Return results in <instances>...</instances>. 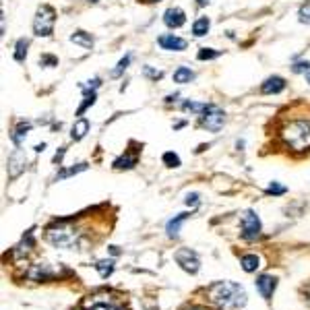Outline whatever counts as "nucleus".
I'll list each match as a JSON object with an SVG mask.
<instances>
[{"mask_svg":"<svg viewBox=\"0 0 310 310\" xmlns=\"http://www.w3.org/2000/svg\"><path fill=\"white\" fill-rule=\"evenodd\" d=\"M39 64H41V67H58V58H56V56H48V54H46V56H41V58H39Z\"/></svg>","mask_w":310,"mask_h":310,"instance_id":"33","label":"nucleus"},{"mask_svg":"<svg viewBox=\"0 0 310 310\" xmlns=\"http://www.w3.org/2000/svg\"><path fill=\"white\" fill-rule=\"evenodd\" d=\"M306 71H310V62H308V60L294 64V73H306Z\"/></svg>","mask_w":310,"mask_h":310,"instance_id":"34","label":"nucleus"},{"mask_svg":"<svg viewBox=\"0 0 310 310\" xmlns=\"http://www.w3.org/2000/svg\"><path fill=\"white\" fill-rule=\"evenodd\" d=\"M188 217V213H180V215H176L174 219H170L168 222V226H166V230H168V236L170 238H178V234H180V226L184 224V219Z\"/></svg>","mask_w":310,"mask_h":310,"instance_id":"16","label":"nucleus"},{"mask_svg":"<svg viewBox=\"0 0 310 310\" xmlns=\"http://www.w3.org/2000/svg\"><path fill=\"white\" fill-rule=\"evenodd\" d=\"M207 300L217 310H242L246 306V292L236 281H217L207 290Z\"/></svg>","mask_w":310,"mask_h":310,"instance_id":"1","label":"nucleus"},{"mask_svg":"<svg viewBox=\"0 0 310 310\" xmlns=\"http://www.w3.org/2000/svg\"><path fill=\"white\" fill-rule=\"evenodd\" d=\"M184 203H186V205H192V207H196V205H198V194H196V192H192V194H186Z\"/></svg>","mask_w":310,"mask_h":310,"instance_id":"35","label":"nucleus"},{"mask_svg":"<svg viewBox=\"0 0 310 310\" xmlns=\"http://www.w3.org/2000/svg\"><path fill=\"white\" fill-rule=\"evenodd\" d=\"M285 89V81L281 79V77H269L263 85H261V91L263 93H267V95H271V93H279V91H283Z\"/></svg>","mask_w":310,"mask_h":310,"instance_id":"12","label":"nucleus"},{"mask_svg":"<svg viewBox=\"0 0 310 310\" xmlns=\"http://www.w3.org/2000/svg\"><path fill=\"white\" fill-rule=\"evenodd\" d=\"M164 164L168 166V168H178L180 166V158H178V155L176 153H172V151H168V153H164Z\"/></svg>","mask_w":310,"mask_h":310,"instance_id":"27","label":"nucleus"},{"mask_svg":"<svg viewBox=\"0 0 310 310\" xmlns=\"http://www.w3.org/2000/svg\"><path fill=\"white\" fill-rule=\"evenodd\" d=\"M158 43H160L164 50H170V52H182V50H186V39L176 37L174 33L162 35V37L158 39Z\"/></svg>","mask_w":310,"mask_h":310,"instance_id":"10","label":"nucleus"},{"mask_svg":"<svg viewBox=\"0 0 310 310\" xmlns=\"http://www.w3.org/2000/svg\"><path fill=\"white\" fill-rule=\"evenodd\" d=\"M83 170H87V164H79L77 168H71V170H64V172H60V174L56 176V180L69 178V176H73V174H79V172H83Z\"/></svg>","mask_w":310,"mask_h":310,"instance_id":"29","label":"nucleus"},{"mask_svg":"<svg viewBox=\"0 0 310 310\" xmlns=\"http://www.w3.org/2000/svg\"><path fill=\"white\" fill-rule=\"evenodd\" d=\"M196 3H198V5H207V3H209V0H196Z\"/></svg>","mask_w":310,"mask_h":310,"instance_id":"40","label":"nucleus"},{"mask_svg":"<svg viewBox=\"0 0 310 310\" xmlns=\"http://www.w3.org/2000/svg\"><path fill=\"white\" fill-rule=\"evenodd\" d=\"M89 3H97V0H89Z\"/></svg>","mask_w":310,"mask_h":310,"instance_id":"43","label":"nucleus"},{"mask_svg":"<svg viewBox=\"0 0 310 310\" xmlns=\"http://www.w3.org/2000/svg\"><path fill=\"white\" fill-rule=\"evenodd\" d=\"M85 89V99H83V103H81V108L77 110V116H83V112L89 108V106H93L95 103V91H89L87 87H83Z\"/></svg>","mask_w":310,"mask_h":310,"instance_id":"24","label":"nucleus"},{"mask_svg":"<svg viewBox=\"0 0 310 310\" xmlns=\"http://www.w3.org/2000/svg\"><path fill=\"white\" fill-rule=\"evenodd\" d=\"M164 23H166L168 27H172V29H178V27H182V25L186 23V15H184L180 9L172 7V9H168V11L164 13Z\"/></svg>","mask_w":310,"mask_h":310,"instance_id":"11","label":"nucleus"},{"mask_svg":"<svg viewBox=\"0 0 310 310\" xmlns=\"http://www.w3.org/2000/svg\"><path fill=\"white\" fill-rule=\"evenodd\" d=\"M62 158H64V147H60V151L54 155V164H60V162H62Z\"/></svg>","mask_w":310,"mask_h":310,"instance_id":"37","label":"nucleus"},{"mask_svg":"<svg viewBox=\"0 0 310 310\" xmlns=\"http://www.w3.org/2000/svg\"><path fill=\"white\" fill-rule=\"evenodd\" d=\"M240 265H242V269H244L246 273H254L258 267H261V258H258L256 254H244L242 261H240Z\"/></svg>","mask_w":310,"mask_h":310,"instance_id":"15","label":"nucleus"},{"mask_svg":"<svg viewBox=\"0 0 310 310\" xmlns=\"http://www.w3.org/2000/svg\"><path fill=\"white\" fill-rule=\"evenodd\" d=\"M71 41H75V43H81V46H85V48H91V46H93V39H91V35H87L85 31H75V33L71 35Z\"/></svg>","mask_w":310,"mask_h":310,"instance_id":"25","label":"nucleus"},{"mask_svg":"<svg viewBox=\"0 0 310 310\" xmlns=\"http://www.w3.org/2000/svg\"><path fill=\"white\" fill-rule=\"evenodd\" d=\"M254 285H256L258 294H261L265 300H271V298H273V292H275V287H277V279H275L273 275H261V277H256Z\"/></svg>","mask_w":310,"mask_h":310,"instance_id":"8","label":"nucleus"},{"mask_svg":"<svg viewBox=\"0 0 310 310\" xmlns=\"http://www.w3.org/2000/svg\"><path fill=\"white\" fill-rule=\"evenodd\" d=\"M95 269H97V273H99L103 279H108V277L114 273V261H99V263L95 265Z\"/></svg>","mask_w":310,"mask_h":310,"instance_id":"22","label":"nucleus"},{"mask_svg":"<svg viewBox=\"0 0 310 310\" xmlns=\"http://www.w3.org/2000/svg\"><path fill=\"white\" fill-rule=\"evenodd\" d=\"M143 3H158V0H143Z\"/></svg>","mask_w":310,"mask_h":310,"instance_id":"41","label":"nucleus"},{"mask_svg":"<svg viewBox=\"0 0 310 310\" xmlns=\"http://www.w3.org/2000/svg\"><path fill=\"white\" fill-rule=\"evenodd\" d=\"M182 310H207V308H203V306H186Z\"/></svg>","mask_w":310,"mask_h":310,"instance_id":"38","label":"nucleus"},{"mask_svg":"<svg viewBox=\"0 0 310 310\" xmlns=\"http://www.w3.org/2000/svg\"><path fill=\"white\" fill-rule=\"evenodd\" d=\"M128 62H130V54H126V56H124V58H122V60L118 62V67H116V69L112 71V77H120V75H122V73L126 71Z\"/></svg>","mask_w":310,"mask_h":310,"instance_id":"30","label":"nucleus"},{"mask_svg":"<svg viewBox=\"0 0 310 310\" xmlns=\"http://www.w3.org/2000/svg\"><path fill=\"white\" fill-rule=\"evenodd\" d=\"M222 54L219 50H211V48H201V52H198V60H213V58H217Z\"/></svg>","mask_w":310,"mask_h":310,"instance_id":"26","label":"nucleus"},{"mask_svg":"<svg viewBox=\"0 0 310 310\" xmlns=\"http://www.w3.org/2000/svg\"><path fill=\"white\" fill-rule=\"evenodd\" d=\"M135 166H137V153H126V155H122V158H118L114 162L116 170H130Z\"/></svg>","mask_w":310,"mask_h":310,"instance_id":"17","label":"nucleus"},{"mask_svg":"<svg viewBox=\"0 0 310 310\" xmlns=\"http://www.w3.org/2000/svg\"><path fill=\"white\" fill-rule=\"evenodd\" d=\"M203 126L207 128V130H211V132H217L222 126H224V122H226V116H224V112L222 110H217L215 106H211L209 110H207L205 114H203Z\"/></svg>","mask_w":310,"mask_h":310,"instance_id":"7","label":"nucleus"},{"mask_svg":"<svg viewBox=\"0 0 310 310\" xmlns=\"http://www.w3.org/2000/svg\"><path fill=\"white\" fill-rule=\"evenodd\" d=\"M56 273L52 271L48 265H35L33 269H31V273H29V277L33 279V281H48V279H52Z\"/></svg>","mask_w":310,"mask_h":310,"instance_id":"13","label":"nucleus"},{"mask_svg":"<svg viewBox=\"0 0 310 310\" xmlns=\"http://www.w3.org/2000/svg\"><path fill=\"white\" fill-rule=\"evenodd\" d=\"M279 135L283 143L294 151L310 149V118H296L285 122Z\"/></svg>","mask_w":310,"mask_h":310,"instance_id":"2","label":"nucleus"},{"mask_svg":"<svg viewBox=\"0 0 310 310\" xmlns=\"http://www.w3.org/2000/svg\"><path fill=\"white\" fill-rule=\"evenodd\" d=\"M174 258H176V263H178L186 273H190V275L198 273V269H201V258H198V254H196L194 250H190V248H180V250H176Z\"/></svg>","mask_w":310,"mask_h":310,"instance_id":"6","label":"nucleus"},{"mask_svg":"<svg viewBox=\"0 0 310 310\" xmlns=\"http://www.w3.org/2000/svg\"><path fill=\"white\" fill-rule=\"evenodd\" d=\"M306 81H308V83H310V73H308V77H306Z\"/></svg>","mask_w":310,"mask_h":310,"instance_id":"42","label":"nucleus"},{"mask_svg":"<svg viewBox=\"0 0 310 310\" xmlns=\"http://www.w3.org/2000/svg\"><path fill=\"white\" fill-rule=\"evenodd\" d=\"M209 27H211L209 19H207V17H201V19H196V21H194V25H192V33H194L196 37H203V35H207Z\"/></svg>","mask_w":310,"mask_h":310,"instance_id":"19","label":"nucleus"},{"mask_svg":"<svg viewBox=\"0 0 310 310\" xmlns=\"http://www.w3.org/2000/svg\"><path fill=\"white\" fill-rule=\"evenodd\" d=\"M27 48H29V41H27V39H19V41H17V46H15V60H17V62H23V60H25Z\"/></svg>","mask_w":310,"mask_h":310,"instance_id":"23","label":"nucleus"},{"mask_svg":"<svg viewBox=\"0 0 310 310\" xmlns=\"http://www.w3.org/2000/svg\"><path fill=\"white\" fill-rule=\"evenodd\" d=\"M240 228H242V238L252 242L256 240L258 236H261V219H258V215L254 211H244L242 213V219H240Z\"/></svg>","mask_w":310,"mask_h":310,"instance_id":"5","label":"nucleus"},{"mask_svg":"<svg viewBox=\"0 0 310 310\" xmlns=\"http://www.w3.org/2000/svg\"><path fill=\"white\" fill-rule=\"evenodd\" d=\"M89 310H124V308L118 306V304H114V302H97Z\"/></svg>","mask_w":310,"mask_h":310,"instance_id":"28","label":"nucleus"},{"mask_svg":"<svg viewBox=\"0 0 310 310\" xmlns=\"http://www.w3.org/2000/svg\"><path fill=\"white\" fill-rule=\"evenodd\" d=\"M54 23H56V11L48 7V5H41L35 13V19H33V31L35 35L39 37H48L54 31Z\"/></svg>","mask_w":310,"mask_h":310,"instance_id":"4","label":"nucleus"},{"mask_svg":"<svg viewBox=\"0 0 310 310\" xmlns=\"http://www.w3.org/2000/svg\"><path fill=\"white\" fill-rule=\"evenodd\" d=\"M298 17H300V23H308L310 25V3H306V5L300 7Z\"/></svg>","mask_w":310,"mask_h":310,"instance_id":"31","label":"nucleus"},{"mask_svg":"<svg viewBox=\"0 0 310 310\" xmlns=\"http://www.w3.org/2000/svg\"><path fill=\"white\" fill-rule=\"evenodd\" d=\"M87 130H89V122H87L85 118H79V120L75 122V126H73V132H71L73 141H81V139L87 135Z\"/></svg>","mask_w":310,"mask_h":310,"instance_id":"18","label":"nucleus"},{"mask_svg":"<svg viewBox=\"0 0 310 310\" xmlns=\"http://www.w3.org/2000/svg\"><path fill=\"white\" fill-rule=\"evenodd\" d=\"M46 149V143H41V145H35V151L39 153V151H43Z\"/></svg>","mask_w":310,"mask_h":310,"instance_id":"39","label":"nucleus"},{"mask_svg":"<svg viewBox=\"0 0 310 310\" xmlns=\"http://www.w3.org/2000/svg\"><path fill=\"white\" fill-rule=\"evenodd\" d=\"M145 75H147V77H151V79H162V75H164V73H162V71H151L149 67H145Z\"/></svg>","mask_w":310,"mask_h":310,"instance_id":"36","label":"nucleus"},{"mask_svg":"<svg viewBox=\"0 0 310 310\" xmlns=\"http://www.w3.org/2000/svg\"><path fill=\"white\" fill-rule=\"evenodd\" d=\"M192 79H194V73H192L190 69H186V67H180V69L174 73V81H176V83H180V85L190 83Z\"/></svg>","mask_w":310,"mask_h":310,"instance_id":"21","label":"nucleus"},{"mask_svg":"<svg viewBox=\"0 0 310 310\" xmlns=\"http://www.w3.org/2000/svg\"><path fill=\"white\" fill-rule=\"evenodd\" d=\"M25 164H27V158L21 149H15L9 158V176L11 178H17L23 170H25Z\"/></svg>","mask_w":310,"mask_h":310,"instance_id":"9","label":"nucleus"},{"mask_svg":"<svg viewBox=\"0 0 310 310\" xmlns=\"http://www.w3.org/2000/svg\"><path fill=\"white\" fill-rule=\"evenodd\" d=\"M81 238V232L69 224H58L54 228H48L46 240L56 248H75Z\"/></svg>","mask_w":310,"mask_h":310,"instance_id":"3","label":"nucleus"},{"mask_svg":"<svg viewBox=\"0 0 310 310\" xmlns=\"http://www.w3.org/2000/svg\"><path fill=\"white\" fill-rule=\"evenodd\" d=\"M31 130V124L29 122H21L15 130H13V135H11V139H13V143L17 145V147H21L23 143H25V139H27V132Z\"/></svg>","mask_w":310,"mask_h":310,"instance_id":"14","label":"nucleus"},{"mask_svg":"<svg viewBox=\"0 0 310 310\" xmlns=\"http://www.w3.org/2000/svg\"><path fill=\"white\" fill-rule=\"evenodd\" d=\"M184 112H192V114H205L211 108V103H196V101H186L184 103Z\"/></svg>","mask_w":310,"mask_h":310,"instance_id":"20","label":"nucleus"},{"mask_svg":"<svg viewBox=\"0 0 310 310\" xmlns=\"http://www.w3.org/2000/svg\"><path fill=\"white\" fill-rule=\"evenodd\" d=\"M285 192H287V188L277 184V182H271L269 188H267V194H273V196H279V194H285Z\"/></svg>","mask_w":310,"mask_h":310,"instance_id":"32","label":"nucleus"}]
</instances>
